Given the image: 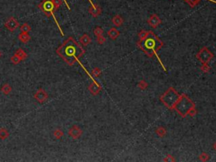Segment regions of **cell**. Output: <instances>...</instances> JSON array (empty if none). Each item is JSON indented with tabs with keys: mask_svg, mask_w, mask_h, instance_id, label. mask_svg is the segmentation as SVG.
<instances>
[{
	"mask_svg": "<svg viewBox=\"0 0 216 162\" xmlns=\"http://www.w3.org/2000/svg\"><path fill=\"white\" fill-rule=\"evenodd\" d=\"M106 41V39L103 36H101V37H98L97 39H96V41L99 45H102L103 43H105V41Z\"/></svg>",
	"mask_w": 216,
	"mask_h": 162,
	"instance_id": "cell-31",
	"label": "cell"
},
{
	"mask_svg": "<svg viewBox=\"0 0 216 162\" xmlns=\"http://www.w3.org/2000/svg\"><path fill=\"white\" fill-rule=\"evenodd\" d=\"M53 136L55 137L57 139H60L63 136V132L60 129H56L53 133Z\"/></svg>",
	"mask_w": 216,
	"mask_h": 162,
	"instance_id": "cell-24",
	"label": "cell"
},
{
	"mask_svg": "<svg viewBox=\"0 0 216 162\" xmlns=\"http://www.w3.org/2000/svg\"><path fill=\"white\" fill-rule=\"evenodd\" d=\"M18 38H19V40L22 43H27L28 41H30V36L29 35V32L21 31V32H19Z\"/></svg>",
	"mask_w": 216,
	"mask_h": 162,
	"instance_id": "cell-13",
	"label": "cell"
},
{
	"mask_svg": "<svg viewBox=\"0 0 216 162\" xmlns=\"http://www.w3.org/2000/svg\"><path fill=\"white\" fill-rule=\"evenodd\" d=\"M112 23L115 26L119 27V26H121L122 24H123V19H122V17L121 15L116 14L112 18Z\"/></svg>",
	"mask_w": 216,
	"mask_h": 162,
	"instance_id": "cell-16",
	"label": "cell"
},
{
	"mask_svg": "<svg viewBox=\"0 0 216 162\" xmlns=\"http://www.w3.org/2000/svg\"><path fill=\"white\" fill-rule=\"evenodd\" d=\"M164 161H175V159L172 155L170 154H168L165 159H164Z\"/></svg>",
	"mask_w": 216,
	"mask_h": 162,
	"instance_id": "cell-33",
	"label": "cell"
},
{
	"mask_svg": "<svg viewBox=\"0 0 216 162\" xmlns=\"http://www.w3.org/2000/svg\"><path fill=\"white\" fill-rule=\"evenodd\" d=\"M91 74H92V75H94L95 77H99L100 75H101V69H100V68H95L94 69L92 70Z\"/></svg>",
	"mask_w": 216,
	"mask_h": 162,
	"instance_id": "cell-29",
	"label": "cell"
},
{
	"mask_svg": "<svg viewBox=\"0 0 216 162\" xmlns=\"http://www.w3.org/2000/svg\"><path fill=\"white\" fill-rule=\"evenodd\" d=\"M34 98L38 102H40V103H44L47 99H48V94H47V92H46L43 89L40 88V89H38L37 91L35 93Z\"/></svg>",
	"mask_w": 216,
	"mask_h": 162,
	"instance_id": "cell-9",
	"label": "cell"
},
{
	"mask_svg": "<svg viewBox=\"0 0 216 162\" xmlns=\"http://www.w3.org/2000/svg\"><path fill=\"white\" fill-rule=\"evenodd\" d=\"M188 4L192 7V8H194L195 6H197V4L200 3L201 0H185Z\"/></svg>",
	"mask_w": 216,
	"mask_h": 162,
	"instance_id": "cell-26",
	"label": "cell"
},
{
	"mask_svg": "<svg viewBox=\"0 0 216 162\" xmlns=\"http://www.w3.org/2000/svg\"><path fill=\"white\" fill-rule=\"evenodd\" d=\"M155 134H157L160 138H163L166 134V130L164 127H159L155 130Z\"/></svg>",
	"mask_w": 216,
	"mask_h": 162,
	"instance_id": "cell-20",
	"label": "cell"
},
{
	"mask_svg": "<svg viewBox=\"0 0 216 162\" xmlns=\"http://www.w3.org/2000/svg\"><path fill=\"white\" fill-rule=\"evenodd\" d=\"M179 97L180 95L178 94V92L174 88L170 87L160 96V99L163 105H166L170 110H172L174 109V106L176 105L177 101H178Z\"/></svg>",
	"mask_w": 216,
	"mask_h": 162,
	"instance_id": "cell-4",
	"label": "cell"
},
{
	"mask_svg": "<svg viewBox=\"0 0 216 162\" xmlns=\"http://www.w3.org/2000/svg\"><path fill=\"white\" fill-rule=\"evenodd\" d=\"M200 68H201V70H202L203 72H204V73H208V72L210 70V68H209L208 63H203Z\"/></svg>",
	"mask_w": 216,
	"mask_h": 162,
	"instance_id": "cell-30",
	"label": "cell"
},
{
	"mask_svg": "<svg viewBox=\"0 0 216 162\" xmlns=\"http://www.w3.org/2000/svg\"><path fill=\"white\" fill-rule=\"evenodd\" d=\"M19 24L18 20L13 16L9 18L4 23V27L10 31H14L16 29L19 28Z\"/></svg>",
	"mask_w": 216,
	"mask_h": 162,
	"instance_id": "cell-7",
	"label": "cell"
},
{
	"mask_svg": "<svg viewBox=\"0 0 216 162\" xmlns=\"http://www.w3.org/2000/svg\"><path fill=\"white\" fill-rule=\"evenodd\" d=\"M57 54L67 64L72 66L85 53V51L74 37H69L59 46L56 50Z\"/></svg>",
	"mask_w": 216,
	"mask_h": 162,
	"instance_id": "cell-1",
	"label": "cell"
},
{
	"mask_svg": "<svg viewBox=\"0 0 216 162\" xmlns=\"http://www.w3.org/2000/svg\"><path fill=\"white\" fill-rule=\"evenodd\" d=\"M107 35H108V37L112 39V40H116V39L119 37L120 32L118 31V30H117V29L111 28L109 30H108Z\"/></svg>",
	"mask_w": 216,
	"mask_h": 162,
	"instance_id": "cell-14",
	"label": "cell"
},
{
	"mask_svg": "<svg viewBox=\"0 0 216 162\" xmlns=\"http://www.w3.org/2000/svg\"><path fill=\"white\" fill-rule=\"evenodd\" d=\"M163 41L160 40L153 31H147L145 37L139 40L138 41V47L148 56L149 57H152L153 56H157V52L160 50V48L163 47ZM159 62L163 67L164 70H166V68L162 64L161 61L159 57L157 56Z\"/></svg>",
	"mask_w": 216,
	"mask_h": 162,
	"instance_id": "cell-2",
	"label": "cell"
},
{
	"mask_svg": "<svg viewBox=\"0 0 216 162\" xmlns=\"http://www.w3.org/2000/svg\"><path fill=\"white\" fill-rule=\"evenodd\" d=\"M10 61H11V63H13V64H14V65H17V64H19V63L21 62V60H20V58L19 57H17L16 55H14V56H12L11 58H10Z\"/></svg>",
	"mask_w": 216,
	"mask_h": 162,
	"instance_id": "cell-25",
	"label": "cell"
},
{
	"mask_svg": "<svg viewBox=\"0 0 216 162\" xmlns=\"http://www.w3.org/2000/svg\"><path fill=\"white\" fill-rule=\"evenodd\" d=\"M1 57H2V52L0 51V58H1Z\"/></svg>",
	"mask_w": 216,
	"mask_h": 162,
	"instance_id": "cell-36",
	"label": "cell"
},
{
	"mask_svg": "<svg viewBox=\"0 0 216 162\" xmlns=\"http://www.w3.org/2000/svg\"><path fill=\"white\" fill-rule=\"evenodd\" d=\"M10 133L7 129L5 128H1L0 129V139L1 140H5L9 138Z\"/></svg>",
	"mask_w": 216,
	"mask_h": 162,
	"instance_id": "cell-19",
	"label": "cell"
},
{
	"mask_svg": "<svg viewBox=\"0 0 216 162\" xmlns=\"http://www.w3.org/2000/svg\"><path fill=\"white\" fill-rule=\"evenodd\" d=\"M148 23L152 28H157L161 24V19L157 16V14H154L148 19Z\"/></svg>",
	"mask_w": 216,
	"mask_h": 162,
	"instance_id": "cell-10",
	"label": "cell"
},
{
	"mask_svg": "<svg viewBox=\"0 0 216 162\" xmlns=\"http://www.w3.org/2000/svg\"><path fill=\"white\" fill-rule=\"evenodd\" d=\"M198 158H199V160H200L201 161H207L209 160V155H208V153L203 152L199 156H198Z\"/></svg>",
	"mask_w": 216,
	"mask_h": 162,
	"instance_id": "cell-22",
	"label": "cell"
},
{
	"mask_svg": "<svg viewBox=\"0 0 216 162\" xmlns=\"http://www.w3.org/2000/svg\"><path fill=\"white\" fill-rule=\"evenodd\" d=\"M101 8L97 4H92V6L89 8V13L93 17H98L99 15H101Z\"/></svg>",
	"mask_w": 216,
	"mask_h": 162,
	"instance_id": "cell-11",
	"label": "cell"
},
{
	"mask_svg": "<svg viewBox=\"0 0 216 162\" xmlns=\"http://www.w3.org/2000/svg\"><path fill=\"white\" fill-rule=\"evenodd\" d=\"M20 30L21 31H25V32H30L31 30V27H30V26L29 24L25 23V24H23L20 26Z\"/></svg>",
	"mask_w": 216,
	"mask_h": 162,
	"instance_id": "cell-23",
	"label": "cell"
},
{
	"mask_svg": "<svg viewBox=\"0 0 216 162\" xmlns=\"http://www.w3.org/2000/svg\"><path fill=\"white\" fill-rule=\"evenodd\" d=\"M12 91V87L9 84H4L1 87V92L5 95H10Z\"/></svg>",
	"mask_w": 216,
	"mask_h": 162,
	"instance_id": "cell-18",
	"label": "cell"
},
{
	"mask_svg": "<svg viewBox=\"0 0 216 162\" xmlns=\"http://www.w3.org/2000/svg\"><path fill=\"white\" fill-rule=\"evenodd\" d=\"M14 55H16L17 57H19V58H20V60H21V61L26 60V57H27V54H26V52L23 49H21V48H19V49H17V50H16V52H15Z\"/></svg>",
	"mask_w": 216,
	"mask_h": 162,
	"instance_id": "cell-17",
	"label": "cell"
},
{
	"mask_svg": "<svg viewBox=\"0 0 216 162\" xmlns=\"http://www.w3.org/2000/svg\"><path fill=\"white\" fill-rule=\"evenodd\" d=\"M197 60L203 64V63H208V62L214 57V54L208 49L207 48H203L196 55Z\"/></svg>",
	"mask_w": 216,
	"mask_h": 162,
	"instance_id": "cell-6",
	"label": "cell"
},
{
	"mask_svg": "<svg viewBox=\"0 0 216 162\" xmlns=\"http://www.w3.org/2000/svg\"><path fill=\"white\" fill-rule=\"evenodd\" d=\"M79 42L81 45L83 46H88L90 42H91V38L90 37V36L88 34H84L80 38H79Z\"/></svg>",
	"mask_w": 216,
	"mask_h": 162,
	"instance_id": "cell-15",
	"label": "cell"
},
{
	"mask_svg": "<svg viewBox=\"0 0 216 162\" xmlns=\"http://www.w3.org/2000/svg\"><path fill=\"white\" fill-rule=\"evenodd\" d=\"M213 148H214V150L216 151V142L214 143V145H213Z\"/></svg>",
	"mask_w": 216,
	"mask_h": 162,
	"instance_id": "cell-34",
	"label": "cell"
},
{
	"mask_svg": "<svg viewBox=\"0 0 216 162\" xmlns=\"http://www.w3.org/2000/svg\"><path fill=\"white\" fill-rule=\"evenodd\" d=\"M94 35L96 37H101V36H102V34H103V30L102 28H101V27H99V26H97V27H95L94 29Z\"/></svg>",
	"mask_w": 216,
	"mask_h": 162,
	"instance_id": "cell-21",
	"label": "cell"
},
{
	"mask_svg": "<svg viewBox=\"0 0 216 162\" xmlns=\"http://www.w3.org/2000/svg\"><path fill=\"white\" fill-rule=\"evenodd\" d=\"M63 1H64V2H65V3H66V4H67V6H68V9H69V10H70V8H69V7H68V3H67V2H66L65 0H63Z\"/></svg>",
	"mask_w": 216,
	"mask_h": 162,
	"instance_id": "cell-35",
	"label": "cell"
},
{
	"mask_svg": "<svg viewBox=\"0 0 216 162\" xmlns=\"http://www.w3.org/2000/svg\"><path fill=\"white\" fill-rule=\"evenodd\" d=\"M138 86H139V88L141 89V90H145L148 87V83L146 81H144V80H141V81L139 82Z\"/></svg>",
	"mask_w": 216,
	"mask_h": 162,
	"instance_id": "cell-28",
	"label": "cell"
},
{
	"mask_svg": "<svg viewBox=\"0 0 216 162\" xmlns=\"http://www.w3.org/2000/svg\"><path fill=\"white\" fill-rule=\"evenodd\" d=\"M63 0H52V3H53V5H54V8H55V10H57L61 5L63 4Z\"/></svg>",
	"mask_w": 216,
	"mask_h": 162,
	"instance_id": "cell-27",
	"label": "cell"
},
{
	"mask_svg": "<svg viewBox=\"0 0 216 162\" xmlns=\"http://www.w3.org/2000/svg\"><path fill=\"white\" fill-rule=\"evenodd\" d=\"M194 106H195L194 102L188 97V95L183 94V95H180L178 101H177L176 105L174 106V109L177 111V112L181 117H185L186 116L188 115L189 111Z\"/></svg>",
	"mask_w": 216,
	"mask_h": 162,
	"instance_id": "cell-3",
	"label": "cell"
},
{
	"mask_svg": "<svg viewBox=\"0 0 216 162\" xmlns=\"http://www.w3.org/2000/svg\"><path fill=\"white\" fill-rule=\"evenodd\" d=\"M38 8L41 10L47 17H50V16L54 17V12L56 10L54 8L52 0H42L38 4Z\"/></svg>",
	"mask_w": 216,
	"mask_h": 162,
	"instance_id": "cell-5",
	"label": "cell"
},
{
	"mask_svg": "<svg viewBox=\"0 0 216 162\" xmlns=\"http://www.w3.org/2000/svg\"><path fill=\"white\" fill-rule=\"evenodd\" d=\"M197 114V110H196V108H195V106L194 107H193L190 111H189V112H188V115L190 116V117H195Z\"/></svg>",
	"mask_w": 216,
	"mask_h": 162,
	"instance_id": "cell-32",
	"label": "cell"
},
{
	"mask_svg": "<svg viewBox=\"0 0 216 162\" xmlns=\"http://www.w3.org/2000/svg\"><path fill=\"white\" fill-rule=\"evenodd\" d=\"M89 91L93 95H97L99 93H100V91H101V86L99 85L95 81H94L93 83H91L90 86H89Z\"/></svg>",
	"mask_w": 216,
	"mask_h": 162,
	"instance_id": "cell-12",
	"label": "cell"
},
{
	"mask_svg": "<svg viewBox=\"0 0 216 162\" xmlns=\"http://www.w3.org/2000/svg\"><path fill=\"white\" fill-rule=\"evenodd\" d=\"M82 134H83L82 129H81L79 126H77V125L72 126V127L69 128V130H68V135H69L72 139H79V138L81 137Z\"/></svg>",
	"mask_w": 216,
	"mask_h": 162,
	"instance_id": "cell-8",
	"label": "cell"
}]
</instances>
